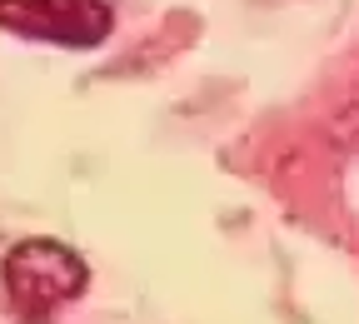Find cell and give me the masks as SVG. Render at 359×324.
Instances as JSON below:
<instances>
[{
    "instance_id": "6da1fadb",
    "label": "cell",
    "mask_w": 359,
    "mask_h": 324,
    "mask_svg": "<svg viewBox=\"0 0 359 324\" xmlns=\"http://www.w3.org/2000/svg\"><path fill=\"white\" fill-rule=\"evenodd\" d=\"M0 280H6L11 309L35 324L45 314H55L60 304H70L75 295H85L90 269L60 240H20L6 255V264H0Z\"/></svg>"
},
{
    "instance_id": "7a4b0ae2",
    "label": "cell",
    "mask_w": 359,
    "mask_h": 324,
    "mask_svg": "<svg viewBox=\"0 0 359 324\" xmlns=\"http://www.w3.org/2000/svg\"><path fill=\"white\" fill-rule=\"evenodd\" d=\"M0 25L25 40H50L65 50H95L115 30L105 0H0Z\"/></svg>"
}]
</instances>
